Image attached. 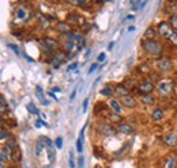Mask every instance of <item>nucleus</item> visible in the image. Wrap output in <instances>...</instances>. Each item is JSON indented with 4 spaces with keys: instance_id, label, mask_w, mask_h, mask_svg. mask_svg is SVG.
Wrapping results in <instances>:
<instances>
[{
    "instance_id": "4468645a",
    "label": "nucleus",
    "mask_w": 177,
    "mask_h": 168,
    "mask_svg": "<svg viewBox=\"0 0 177 168\" xmlns=\"http://www.w3.org/2000/svg\"><path fill=\"white\" fill-rule=\"evenodd\" d=\"M36 94H37V96H38V99L41 102V104H44V106H48V100L44 98V92H42V88L41 87H37L36 88Z\"/></svg>"
},
{
    "instance_id": "6e6552de",
    "label": "nucleus",
    "mask_w": 177,
    "mask_h": 168,
    "mask_svg": "<svg viewBox=\"0 0 177 168\" xmlns=\"http://www.w3.org/2000/svg\"><path fill=\"white\" fill-rule=\"evenodd\" d=\"M163 141L168 146H177V134L174 133H168L165 137H163Z\"/></svg>"
},
{
    "instance_id": "3c124183",
    "label": "nucleus",
    "mask_w": 177,
    "mask_h": 168,
    "mask_svg": "<svg viewBox=\"0 0 177 168\" xmlns=\"http://www.w3.org/2000/svg\"><path fill=\"white\" fill-rule=\"evenodd\" d=\"M10 168H14V167H10Z\"/></svg>"
},
{
    "instance_id": "f03ea898",
    "label": "nucleus",
    "mask_w": 177,
    "mask_h": 168,
    "mask_svg": "<svg viewBox=\"0 0 177 168\" xmlns=\"http://www.w3.org/2000/svg\"><path fill=\"white\" fill-rule=\"evenodd\" d=\"M173 27L170 26V23H168V22H161L158 24V34L163 37V38H166V39H170V37L173 35Z\"/></svg>"
},
{
    "instance_id": "72a5a7b5",
    "label": "nucleus",
    "mask_w": 177,
    "mask_h": 168,
    "mask_svg": "<svg viewBox=\"0 0 177 168\" xmlns=\"http://www.w3.org/2000/svg\"><path fill=\"white\" fill-rule=\"evenodd\" d=\"M25 16H26V11H25V10H18V12H16V18L23 19Z\"/></svg>"
},
{
    "instance_id": "f3484780",
    "label": "nucleus",
    "mask_w": 177,
    "mask_h": 168,
    "mask_svg": "<svg viewBox=\"0 0 177 168\" xmlns=\"http://www.w3.org/2000/svg\"><path fill=\"white\" fill-rule=\"evenodd\" d=\"M157 34H158V33H155V30H154V28H147V30H146V33H145V37H146V38L147 39H155V37H157Z\"/></svg>"
},
{
    "instance_id": "a878e982",
    "label": "nucleus",
    "mask_w": 177,
    "mask_h": 168,
    "mask_svg": "<svg viewBox=\"0 0 177 168\" xmlns=\"http://www.w3.org/2000/svg\"><path fill=\"white\" fill-rule=\"evenodd\" d=\"M44 146H45L44 142L38 140V142H37V146H36V155H37V156H40V155H41V152H42V149H44Z\"/></svg>"
},
{
    "instance_id": "a18cd8bd",
    "label": "nucleus",
    "mask_w": 177,
    "mask_h": 168,
    "mask_svg": "<svg viewBox=\"0 0 177 168\" xmlns=\"http://www.w3.org/2000/svg\"><path fill=\"white\" fill-rule=\"evenodd\" d=\"M49 96H51V98H53V99H55V100H59V99H57V98L55 96V94H53V92H49Z\"/></svg>"
},
{
    "instance_id": "412c9836",
    "label": "nucleus",
    "mask_w": 177,
    "mask_h": 168,
    "mask_svg": "<svg viewBox=\"0 0 177 168\" xmlns=\"http://www.w3.org/2000/svg\"><path fill=\"white\" fill-rule=\"evenodd\" d=\"M57 28H59L61 33H68L69 31V26L67 23H64V22H60L59 24H57Z\"/></svg>"
},
{
    "instance_id": "ea45409f",
    "label": "nucleus",
    "mask_w": 177,
    "mask_h": 168,
    "mask_svg": "<svg viewBox=\"0 0 177 168\" xmlns=\"http://www.w3.org/2000/svg\"><path fill=\"white\" fill-rule=\"evenodd\" d=\"M87 104H89V98H86L85 102H83V111H86V110H87Z\"/></svg>"
},
{
    "instance_id": "393cba45",
    "label": "nucleus",
    "mask_w": 177,
    "mask_h": 168,
    "mask_svg": "<svg viewBox=\"0 0 177 168\" xmlns=\"http://www.w3.org/2000/svg\"><path fill=\"white\" fill-rule=\"evenodd\" d=\"M7 148H8V149H12V150H14L15 148H18V145H16V141L14 140V138H8V141H7Z\"/></svg>"
},
{
    "instance_id": "4c0bfd02",
    "label": "nucleus",
    "mask_w": 177,
    "mask_h": 168,
    "mask_svg": "<svg viewBox=\"0 0 177 168\" xmlns=\"http://www.w3.org/2000/svg\"><path fill=\"white\" fill-rule=\"evenodd\" d=\"M97 68H98V64H97V63H96V64H93L91 67H90V69H89V75H91V73H93L94 71H96Z\"/></svg>"
},
{
    "instance_id": "39448f33",
    "label": "nucleus",
    "mask_w": 177,
    "mask_h": 168,
    "mask_svg": "<svg viewBox=\"0 0 177 168\" xmlns=\"http://www.w3.org/2000/svg\"><path fill=\"white\" fill-rule=\"evenodd\" d=\"M41 46H42V49L47 53H52L57 48V42L52 38H45V39L41 41Z\"/></svg>"
},
{
    "instance_id": "ddd939ff",
    "label": "nucleus",
    "mask_w": 177,
    "mask_h": 168,
    "mask_svg": "<svg viewBox=\"0 0 177 168\" xmlns=\"http://www.w3.org/2000/svg\"><path fill=\"white\" fill-rule=\"evenodd\" d=\"M119 132H121L124 134H131L134 132V129L131 128L128 124H120V125H119Z\"/></svg>"
},
{
    "instance_id": "2f4dec72",
    "label": "nucleus",
    "mask_w": 177,
    "mask_h": 168,
    "mask_svg": "<svg viewBox=\"0 0 177 168\" xmlns=\"http://www.w3.org/2000/svg\"><path fill=\"white\" fill-rule=\"evenodd\" d=\"M69 167L71 168H75L76 164H75V160H74V153L69 152Z\"/></svg>"
},
{
    "instance_id": "37998d69",
    "label": "nucleus",
    "mask_w": 177,
    "mask_h": 168,
    "mask_svg": "<svg viewBox=\"0 0 177 168\" xmlns=\"http://www.w3.org/2000/svg\"><path fill=\"white\" fill-rule=\"evenodd\" d=\"M72 4H78V6H79V4H85V0H78V2H71Z\"/></svg>"
},
{
    "instance_id": "4be33fe9",
    "label": "nucleus",
    "mask_w": 177,
    "mask_h": 168,
    "mask_svg": "<svg viewBox=\"0 0 177 168\" xmlns=\"http://www.w3.org/2000/svg\"><path fill=\"white\" fill-rule=\"evenodd\" d=\"M27 111L30 113V114H34V115H38V114H40L38 109H36V106L33 104V103H29L27 104Z\"/></svg>"
},
{
    "instance_id": "423d86ee",
    "label": "nucleus",
    "mask_w": 177,
    "mask_h": 168,
    "mask_svg": "<svg viewBox=\"0 0 177 168\" xmlns=\"http://www.w3.org/2000/svg\"><path fill=\"white\" fill-rule=\"evenodd\" d=\"M154 89V84L149 80H143L141 84H139V92L146 95V94H151Z\"/></svg>"
},
{
    "instance_id": "9d476101",
    "label": "nucleus",
    "mask_w": 177,
    "mask_h": 168,
    "mask_svg": "<svg viewBox=\"0 0 177 168\" xmlns=\"http://www.w3.org/2000/svg\"><path fill=\"white\" fill-rule=\"evenodd\" d=\"M121 103L125 106V107L128 109H134L135 106H136V100H135V98L127 95V96H123L121 98Z\"/></svg>"
},
{
    "instance_id": "a211bd4d",
    "label": "nucleus",
    "mask_w": 177,
    "mask_h": 168,
    "mask_svg": "<svg viewBox=\"0 0 177 168\" xmlns=\"http://www.w3.org/2000/svg\"><path fill=\"white\" fill-rule=\"evenodd\" d=\"M116 92L120 95V98L127 96V95H128V88L123 87V85H117V87H116Z\"/></svg>"
},
{
    "instance_id": "58836bf2",
    "label": "nucleus",
    "mask_w": 177,
    "mask_h": 168,
    "mask_svg": "<svg viewBox=\"0 0 177 168\" xmlns=\"http://www.w3.org/2000/svg\"><path fill=\"white\" fill-rule=\"evenodd\" d=\"M104 60H105V53H100V56L97 57V61L101 63V61H104Z\"/></svg>"
},
{
    "instance_id": "c9c22d12",
    "label": "nucleus",
    "mask_w": 177,
    "mask_h": 168,
    "mask_svg": "<svg viewBox=\"0 0 177 168\" xmlns=\"http://www.w3.org/2000/svg\"><path fill=\"white\" fill-rule=\"evenodd\" d=\"M174 167H176V160H174V159H172V160L168 161L166 168H174Z\"/></svg>"
},
{
    "instance_id": "2eb2a0df",
    "label": "nucleus",
    "mask_w": 177,
    "mask_h": 168,
    "mask_svg": "<svg viewBox=\"0 0 177 168\" xmlns=\"http://www.w3.org/2000/svg\"><path fill=\"white\" fill-rule=\"evenodd\" d=\"M109 104H110V107H112V110H113L114 113H116V114H120V111H121V106H120V103H119L117 100L110 99Z\"/></svg>"
},
{
    "instance_id": "f8f14e48",
    "label": "nucleus",
    "mask_w": 177,
    "mask_h": 168,
    "mask_svg": "<svg viewBox=\"0 0 177 168\" xmlns=\"http://www.w3.org/2000/svg\"><path fill=\"white\" fill-rule=\"evenodd\" d=\"M142 102L145 103L146 106H151V104H154V96L151 95V94H146V95H142Z\"/></svg>"
},
{
    "instance_id": "bb28decb",
    "label": "nucleus",
    "mask_w": 177,
    "mask_h": 168,
    "mask_svg": "<svg viewBox=\"0 0 177 168\" xmlns=\"http://www.w3.org/2000/svg\"><path fill=\"white\" fill-rule=\"evenodd\" d=\"M48 150V159H49V161L53 163L55 161V150H53L52 148H47Z\"/></svg>"
},
{
    "instance_id": "1a4fd4ad",
    "label": "nucleus",
    "mask_w": 177,
    "mask_h": 168,
    "mask_svg": "<svg viewBox=\"0 0 177 168\" xmlns=\"http://www.w3.org/2000/svg\"><path fill=\"white\" fill-rule=\"evenodd\" d=\"M158 69H159V71H162V72H169L170 69H172V63H170V60H168V59L159 60V63H158Z\"/></svg>"
},
{
    "instance_id": "0eeeda50",
    "label": "nucleus",
    "mask_w": 177,
    "mask_h": 168,
    "mask_svg": "<svg viewBox=\"0 0 177 168\" xmlns=\"http://www.w3.org/2000/svg\"><path fill=\"white\" fill-rule=\"evenodd\" d=\"M63 61H64V53L59 52V53L53 54V57L51 59V64L53 65V68H57V67H60Z\"/></svg>"
},
{
    "instance_id": "09e8293b",
    "label": "nucleus",
    "mask_w": 177,
    "mask_h": 168,
    "mask_svg": "<svg viewBox=\"0 0 177 168\" xmlns=\"http://www.w3.org/2000/svg\"><path fill=\"white\" fill-rule=\"evenodd\" d=\"M113 45H114V42H110V43H109V49H112V48H113Z\"/></svg>"
},
{
    "instance_id": "c756f323",
    "label": "nucleus",
    "mask_w": 177,
    "mask_h": 168,
    "mask_svg": "<svg viewBox=\"0 0 177 168\" xmlns=\"http://www.w3.org/2000/svg\"><path fill=\"white\" fill-rule=\"evenodd\" d=\"M55 144H56V148H57V149H61V146H63V138H61V137H57L56 141H55Z\"/></svg>"
},
{
    "instance_id": "5701e85b",
    "label": "nucleus",
    "mask_w": 177,
    "mask_h": 168,
    "mask_svg": "<svg viewBox=\"0 0 177 168\" xmlns=\"http://www.w3.org/2000/svg\"><path fill=\"white\" fill-rule=\"evenodd\" d=\"M40 141H42L44 145L47 146V148H52V141H51V138H49V137L41 136V137H40Z\"/></svg>"
},
{
    "instance_id": "c85d7f7f",
    "label": "nucleus",
    "mask_w": 177,
    "mask_h": 168,
    "mask_svg": "<svg viewBox=\"0 0 177 168\" xmlns=\"http://www.w3.org/2000/svg\"><path fill=\"white\" fill-rule=\"evenodd\" d=\"M170 26L173 27V28H177V14L172 15V18H170Z\"/></svg>"
},
{
    "instance_id": "7c9ffc66",
    "label": "nucleus",
    "mask_w": 177,
    "mask_h": 168,
    "mask_svg": "<svg viewBox=\"0 0 177 168\" xmlns=\"http://www.w3.org/2000/svg\"><path fill=\"white\" fill-rule=\"evenodd\" d=\"M8 48L11 49V50H14V53L15 54H20V52H19V49H18V46H16V45H12V43H8Z\"/></svg>"
},
{
    "instance_id": "79ce46f5",
    "label": "nucleus",
    "mask_w": 177,
    "mask_h": 168,
    "mask_svg": "<svg viewBox=\"0 0 177 168\" xmlns=\"http://www.w3.org/2000/svg\"><path fill=\"white\" fill-rule=\"evenodd\" d=\"M0 106H6V100H4V98H3L2 94H0Z\"/></svg>"
},
{
    "instance_id": "b1692460",
    "label": "nucleus",
    "mask_w": 177,
    "mask_h": 168,
    "mask_svg": "<svg viewBox=\"0 0 177 168\" xmlns=\"http://www.w3.org/2000/svg\"><path fill=\"white\" fill-rule=\"evenodd\" d=\"M12 160L14 161H19L20 160V150L19 148H15L12 150Z\"/></svg>"
},
{
    "instance_id": "dca6fc26",
    "label": "nucleus",
    "mask_w": 177,
    "mask_h": 168,
    "mask_svg": "<svg viewBox=\"0 0 177 168\" xmlns=\"http://www.w3.org/2000/svg\"><path fill=\"white\" fill-rule=\"evenodd\" d=\"M151 118H153L154 121H161L162 118H163V111H162V109H155L154 113H153V115H151Z\"/></svg>"
},
{
    "instance_id": "7ed1b4c3",
    "label": "nucleus",
    "mask_w": 177,
    "mask_h": 168,
    "mask_svg": "<svg viewBox=\"0 0 177 168\" xmlns=\"http://www.w3.org/2000/svg\"><path fill=\"white\" fill-rule=\"evenodd\" d=\"M97 129L100 130V133H102L104 136H113V134H116V129H114L112 125L105 124V122H98Z\"/></svg>"
},
{
    "instance_id": "a19ab883",
    "label": "nucleus",
    "mask_w": 177,
    "mask_h": 168,
    "mask_svg": "<svg viewBox=\"0 0 177 168\" xmlns=\"http://www.w3.org/2000/svg\"><path fill=\"white\" fill-rule=\"evenodd\" d=\"M76 67H78V64H76V63H72V64L68 67V71H74V69H75Z\"/></svg>"
},
{
    "instance_id": "cd10ccee",
    "label": "nucleus",
    "mask_w": 177,
    "mask_h": 168,
    "mask_svg": "<svg viewBox=\"0 0 177 168\" xmlns=\"http://www.w3.org/2000/svg\"><path fill=\"white\" fill-rule=\"evenodd\" d=\"M101 94H102V95H105V96H110V95L113 94V91H112V89H110L109 87H105V88L101 89Z\"/></svg>"
},
{
    "instance_id": "f257e3e1",
    "label": "nucleus",
    "mask_w": 177,
    "mask_h": 168,
    "mask_svg": "<svg viewBox=\"0 0 177 168\" xmlns=\"http://www.w3.org/2000/svg\"><path fill=\"white\" fill-rule=\"evenodd\" d=\"M142 45H143V49L146 50V53H149L150 56L158 57L162 54V45L157 42L155 39H145L142 42Z\"/></svg>"
},
{
    "instance_id": "49530a36",
    "label": "nucleus",
    "mask_w": 177,
    "mask_h": 168,
    "mask_svg": "<svg viewBox=\"0 0 177 168\" xmlns=\"http://www.w3.org/2000/svg\"><path fill=\"white\" fill-rule=\"evenodd\" d=\"M53 91H55V92H60V88L56 87V88H53Z\"/></svg>"
},
{
    "instance_id": "6ab92c4d",
    "label": "nucleus",
    "mask_w": 177,
    "mask_h": 168,
    "mask_svg": "<svg viewBox=\"0 0 177 168\" xmlns=\"http://www.w3.org/2000/svg\"><path fill=\"white\" fill-rule=\"evenodd\" d=\"M8 150H10V149L6 146V148H3L2 152H0V161H2V163H6L8 160V153H10Z\"/></svg>"
},
{
    "instance_id": "473e14b6",
    "label": "nucleus",
    "mask_w": 177,
    "mask_h": 168,
    "mask_svg": "<svg viewBox=\"0 0 177 168\" xmlns=\"http://www.w3.org/2000/svg\"><path fill=\"white\" fill-rule=\"evenodd\" d=\"M170 42H172V45H174V46H177V31H174L173 33V35L170 37Z\"/></svg>"
},
{
    "instance_id": "f704fd0d",
    "label": "nucleus",
    "mask_w": 177,
    "mask_h": 168,
    "mask_svg": "<svg viewBox=\"0 0 177 168\" xmlns=\"http://www.w3.org/2000/svg\"><path fill=\"white\" fill-rule=\"evenodd\" d=\"M83 163H85V159L83 156H79V159H78V168H83Z\"/></svg>"
},
{
    "instance_id": "aec40b11",
    "label": "nucleus",
    "mask_w": 177,
    "mask_h": 168,
    "mask_svg": "<svg viewBox=\"0 0 177 168\" xmlns=\"http://www.w3.org/2000/svg\"><path fill=\"white\" fill-rule=\"evenodd\" d=\"M108 118L112 122H119V124H121V117H120V114H116V113H113V114H108Z\"/></svg>"
},
{
    "instance_id": "de8ad7c7",
    "label": "nucleus",
    "mask_w": 177,
    "mask_h": 168,
    "mask_svg": "<svg viewBox=\"0 0 177 168\" xmlns=\"http://www.w3.org/2000/svg\"><path fill=\"white\" fill-rule=\"evenodd\" d=\"M134 30H135V27H134V26H131V27L128 28V31H134Z\"/></svg>"
},
{
    "instance_id": "20e7f679",
    "label": "nucleus",
    "mask_w": 177,
    "mask_h": 168,
    "mask_svg": "<svg viewBox=\"0 0 177 168\" xmlns=\"http://www.w3.org/2000/svg\"><path fill=\"white\" fill-rule=\"evenodd\" d=\"M158 91L161 92V94H163V95L172 94V91H173V83H172L170 80H162V81H159Z\"/></svg>"
},
{
    "instance_id": "8fccbe9b",
    "label": "nucleus",
    "mask_w": 177,
    "mask_h": 168,
    "mask_svg": "<svg viewBox=\"0 0 177 168\" xmlns=\"http://www.w3.org/2000/svg\"><path fill=\"white\" fill-rule=\"evenodd\" d=\"M0 168H3V163L2 161H0Z\"/></svg>"
},
{
    "instance_id": "e433bc0d",
    "label": "nucleus",
    "mask_w": 177,
    "mask_h": 168,
    "mask_svg": "<svg viewBox=\"0 0 177 168\" xmlns=\"http://www.w3.org/2000/svg\"><path fill=\"white\" fill-rule=\"evenodd\" d=\"M8 137V133L6 132V130H2L0 129V140H4V138Z\"/></svg>"
},
{
    "instance_id": "9b49d317",
    "label": "nucleus",
    "mask_w": 177,
    "mask_h": 168,
    "mask_svg": "<svg viewBox=\"0 0 177 168\" xmlns=\"http://www.w3.org/2000/svg\"><path fill=\"white\" fill-rule=\"evenodd\" d=\"M83 136H85V128L80 130V134H79L78 141H76V150H78V153H82V150H83Z\"/></svg>"
},
{
    "instance_id": "c03bdc74",
    "label": "nucleus",
    "mask_w": 177,
    "mask_h": 168,
    "mask_svg": "<svg viewBox=\"0 0 177 168\" xmlns=\"http://www.w3.org/2000/svg\"><path fill=\"white\" fill-rule=\"evenodd\" d=\"M42 125H44V124H42L41 121H36V126H37V128H41Z\"/></svg>"
}]
</instances>
